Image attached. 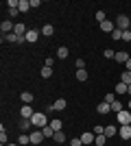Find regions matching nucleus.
<instances>
[{
  "label": "nucleus",
  "mask_w": 131,
  "mask_h": 146,
  "mask_svg": "<svg viewBox=\"0 0 131 146\" xmlns=\"http://www.w3.org/2000/svg\"><path fill=\"white\" fill-rule=\"evenodd\" d=\"M33 122V127L35 129H44V127H48V118H46V113H42V111H35L31 118Z\"/></svg>",
  "instance_id": "f257e3e1"
},
{
  "label": "nucleus",
  "mask_w": 131,
  "mask_h": 146,
  "mask_svg": "<svg viewBox=\"0 0 131 146\" xmlns=\"http://www.w3.org/2000/svg\"><path fill=\"white\" fill-rule=\"evenodd\" d=\"M116 29H120V31H129L131 29V20L127 18L125 13H120L118 18H116Z\"/></svg>",
  "instance_id": "f03ea898"
},
{
  "label": "nucleus",
  "mask_w": 131,
  "mask_h": 146,
  "mask_svg": "<svg viewBox=\"0 0 131 146\" xmlns=\"http://www.w3.org/2000/svg\"><path fill=\"white\" fill-rule=\"evenodd\" d=\"M31 144L33 146H37V144H42L44 140H46V137H44V133H42V129H35V131H31Z\"/></svg>",
  "instance_id": "7ed1b4c3"
},
{
  "label": "nucleus",
  "mask_w": 131,
  "mask_h": 146,
  "mask_svg": "<svg viewBox=\"0 0 131 146\" xmlns=\"http://www.w3.org/2000/svg\"><path fill=\"white\" fill-rule=\"evenodd\" d=\"M116 118H118L120 127H122V124H131V111L129 109H122L120 113H116Z\"/></svg>",
  "instance_id": "20e7f679"
},
{
  "label": "nucleus",
  "mask_w": 131,
  "mask_h": 146,
  "mask_svg": "<svg viewBox=\"0 0 131 146\" xmlns=\"http://www.w3.org/2000/svg\"><path fill=\"white\" fill-rule=\"evenodd\" d=\"M118 135L122 137V140H131V124H122V127L118 129Z\"/></svg>",
  "instance_id": "39448f33"
},
{
  "label": "nucleus",
  "mask_w": 131,
  "mask_h": 146,
  "mask_svg": "<svg viewBox=\"0 0 131 146\" xmlns=\"http://www.w3.org/2000/svg\"><path fill=\"white\" fill-rule=\"evenodd\" d=\"M13 29H15V24H13L11 20H5V22L0 24V31H2V35H9V33H13Z\"/></svg>",
  "instance_id": "423d86ee"
},
{
  "label": "nucleus",
  "mask_w": 131,
  "mask_h": 146,
  "mask_svg": "<svg viewBox=\"0 0 131 146\" xmlns=\"http://www.w3.org/2000/svg\"><path fill=\"white\" fill-rule=\"evenodd\" d=\"M33 113H35V111H33V107H31V105H22V109H20V116H22V118L31 120V118H33Z\"/></svg>",
  "instance_id": "0eeeda50"
},
{
  "label": "nucleus",
  "mask_w": 131,
  "mask_h": 146,
  "mask_svg": "<svg viewBox=\"0 0 131 146\" xmlns=\"http://www.w3.org/2000/svg\"><path fill=\"white\" fill-rule=\"evenodd\" d=\"M94 140H96V135H94V131H85V133L81 135V142H83V146H87V144H92Z\"/></svg>",
  "instance_id": "6e6552de"
},
{
  "label": "nucleus",
  "mask_w": 131,
  "mask_h": 146,
  "mask_svg": "<svg viewBox=\"0 0 131 146\" xmlns=\"http://www.w3.org/2000/svg\"><path fill=\"white\" fill-rule=\"evenodd\" d=\"M37 37H39V31H37V29H29V33H26L24 39L33 44V42H37Z\"/></svg>",
  "instance_id": "1a4fd4ad"
},
{
  "label": "nucleus",
  "mask_w": 131,
  "mask_h": 146,
  "mask_svg": "<svg viewBox=\"0 0 131 146\" xmlns=\"http://www.w3.org/2000/svg\"><path fill=\"white\" fill-rule=\"evenodd\" d=\"M2 42H11V44H20V42H26V39H20L15 33H9V35H2Z\"/></svg>",
  "instance_id": "9d476101"
},
{
  "label": "nucleus",
  "mask_w": 131,
  "mask_h": 146,
  "mask_svg": "<svg viewBox=\"0 0 131 146\" xmlns=\"http://www.w3.org/2000/svg\"><path fill=\"white\" fill-rule=\"evenodd\" d=\"M100 31H105V33H114V31H116V24L109 22V20H105V22H100Z\"/></svg>",
  "instance_id": "9b49d317"
},
{
  "label": "nucleus",
  "mask_w": 131,
  "mask_h": 146,
  "mask_svg": "<svg viewBox=\"0 0 131 146\" xmlns=\"http://www.w3.org/2000/svg\"><path fill=\"white\" fill-rule=\"evenodd\" d=\"M103 135L109 140V137H114V135H118V129L114 127V124H109V127H105V133H103Z\"/></svg>",
  "instance_id": "f8f14e48"
},
{
  "label": "nucleus",
  "mask_w": 131,
  "mask_h": 146,
  "mask_svg": "<svg viewBox=\"0 0 131 146\" xmlns=\"http://www.w3.org/2000/svg\"><path fill=\"white\" fill-rule=\"evenodd\" d=\"M66 105H68V103H66V98H57V100H55V103H53V109H59V111H61V109H66Z\"/></svg>",
  "instance_id": "ddd939ff"
},
{
  "label": "nucleus",
  "mask_w": 131,
  "mask_h": 146,
  "mask_svg": "<svg viewBox=\"0 0 131 146\" xmlns=\"http://www.w3.org/2000/svg\"><path fill=\"white\" fill-rule=\"evenodd\" d=\"M18 9H20V13H26L29 9H31V0H20Z\"/></svg>",
  "instance_id": "4468645a"
},
{
  "label": "nucleus",
  "mask_w": 131,
  "mask_h": 146,
  "mask_svg": "<svg viewBox=\"0 0 131 146\" xmlns=\"http://www.w3.org/2000/svg\"><path fill=\"white\" fill-rule=\"evenodd\" d=\"M20 98H22V103H24V105H31L33 103V94H31V92H22Z\"/></svg>",
  "instance_id": "2eb2a0df"
},
{
  "label": "nucleus",
  "mask_w": 131,
  "mask_h": 146,
  "mask_svg": "<svg viewBox=\"0 0 131 146\" xmlns=\"http://www.w3.org/2000/svg\"><path fill=\"white\" fill-rule=\"evenodd\" d=\"M53 33H55V26H53V24H44V26H42V35L50 37Z\"/></svg>",
  "instance_id": "dca6fc26"
},
{
  "label": "nucleus",
  "mask_w": 131,
  "mask_h": 146,
  "mask_svg": "<svg viewBox=\"0 0 131 146\" xmlns=\"http://www.w3.org/2000/svg\"><path fill=\"white\" fill-rule=\"evenodd\" d=\"M33 127V122L31 120H26V118H22V122H20V129H22V133H26L29 129Z\"/></svg>",
  "instance_id": "f3484780"
},
{
  "label": "nucleus",
  "mask_w": 131,
  "mask_h": 146,
  "mask_svg": "<svg viewBox=\"0 0 131 146\" xmlns=\"http://www.w3.org/2000/svg\"><path fill=\"white\" fill-rule=\"evenodd\" d=\"M96 111H98V113H109V111H112V107H109V105H107L105 100H103V103H100L98 107H96Z\"/></svg>",
  "instance_id": "a211bd4d"
},
{
  "label": "nucleus",
  "mask_w": 131,
  "mask_h": 146,
  "mask_svg": "<svg viewBox=\"0 0 131 146\" xmlns=\"http://www.w3.org/2000/svg\"><path fill=\"white\" fill-rule=\"evenodd\" d=\"M48 124H50L53 129H55V133H57V131H61V127H63V122L59 120V118H55V120H50Z\"/></svg>",
  "instance_id": "6ab92c4d"
},
{
  "label": "nucleus",
  "mask_w": 131,
  "mask_h": 146,
  "mask_svg": "<svg viewBox=\"0 0 131 146\" xmlns=\"http://www.w3.org/2000/svg\"><path fill=\"white\" fill-rule=\"evenodd\" d=\"M114 59L118 61V63H127V59H129V55H127V52H122V50H120V52H116V57H114Z\"/></svg>",
  "instance_id": "aec40b11"
},
{
  "label": "nucleus",
  "mask_w": 131,
  "mask_h": 146,
  "mask_svg": "<svg viewBox=\"0 0 131 146\" xmlns=\"http://www.w3.org/2000/svg\"><path fill=\"white\" fill-rule=\"evenodd\" d=\"M120 83L131 85V72H129V70H125V72H122V76H120Z\"/></svg>",
  "instance_id": "412c9836"
},
{
  "label": "nucleus",
  "mask_w": 131,
  "mask_h": 146,
  "mask_svg": "<svg viewBox=\"0 0 131 146\" xmlns=\"http://www.w3.org/2000/svg\"><path fill=\"white\" fill-rule=\"evenodd\" d=\"M42 133H44V137H55V129L48 124V127H44V129H42Z\"/></svg>",
  "instance_id": "4be33fe9"
},
{
  "label": "nucleus",
  "mask_w": 131,
  "mask_h": 146,
  "mask_svg": "<svg viewBox=\"0 0 131 146\" xmlns=\"http://www.w3.org/2000/svg\"><path fill=\"white\" fill-rule=\"evenodd\" d=\"M39 74H42V79H50V76H53V68L44 66V68H42V72H39Z\"/></svg>",
  "instance_id": "5701e85b"
},
{
  "label": "nucleus",
  "mask_w": 131,
  "mask_h": 146,
  "mask_svg": "<svg viewBox=\"0 0 131 146\" xmlns=\"http://www.w3.org/2000/svg\"><path fill=\"white\" fill-rule=\"evenodd\" d=\"M109 107H112V111H114V113H120V111L125 109V107H122V103H120V100H116V103H112V105H109Z\"/></svg>",
  "instance_id": "b1692460"
},
{
  "label": "nucleus",
  "mask_w": 131,
  "mask_h": 146,
  "mask_svg": "<svg viewBox=\"0 0 131 146\" xmlns=\"http://www.w3.org/2000/svg\"><path fill=\"white\" fill-rule=\"evenodd\" d=\"M53 140H55L57 144H63V142H66V133H63V131H57V133H55V137H53Z\"/></svg>",
  "instance_id": "393cba45"
},
{
  "label": "nucleus",
  "mask_w": 131,
  "mask_h": 146,
  "mask_svg": "<svg viewBox=\"0 0 131 146\" xmlns=\"http://www.w3.org/2000/svg\"><path fill=\"white\" fill-rule=\"evenodd\" d=\"M29 144H31V135L22 133V135H20V146H29Z\"/></svg>",
  "instance_id": "a878e982"
},
{
  "label": "nucleus",
  "mask_w": 131,
  "mask_h": 146,
  "mask_svg": "<svg viewBox=\"0 0 131 146\" xmlns=\"http://www.w3.org/2000/svg\"><path fill=\"white\" fill-rule=\"evenodd\" d=\"M57 57H59V59H66V57H68V48H66V46L57 48Z\"/></svg>",
  "instance_id": "bb28decb"
},
{
  "label": "nucleus",
  "mask_w": 131,
  "mask_h": 146,
  "mask_svg": "<svg viewBox=\"0 0 131 146\" xmlns=\"http://www.w3.org/2000/svg\"><path fill=\"white\" fill-rule=\"evenodd\" d=\"M74 76H76V81H87V72L85 70H76Z\"/></svg>",
  "instance_id": "cd10ccee"
},
{
  "label": "nucleus",
  "mask_w": 131,
  "mask_h": 146,
  "mask_svg": "<svg viewBox=\"0 0 131 146\" xmlns=\"http://www.w3.org/2000/svg\"><path fill=\"white\" fill-rule=\"evenodd\" d=\"M105 142H107V137H105V135H96L94 144H96V146H105Z\"/></svg>",
  "instance_id": "c85d7f7f"
},
{
  "label": "nucleus",
  "mask_w": 131,
  "mask_h": 146,
  "mask_svg": "<svg viewBox=\"0 0 131 146\" xmlns=\"http://www.w3.org/2000/svg\"><path fill=\"white\" fill-rule=\"evenodd\" d=\"M116 94H127V85L125 83H118V85H116Z\"/></svg>",
  "instance_id": "c756f323"
},
{
  "label": "nucleus",
  "mask_w": 131,
  "mask_h": 146,
  "mask_svg": "<svg viewBox=\"0 0 131 146\" xmlns=\"http://www.w3.org/2000/svg\"><path fill=\"white\" fill-rule=\"evenodd\" d=\"M105 103H107V105L116 103V94H105Z\"/></svg>",
  "instance_id": "7c9ffc66"
},
{
  "label": "nucleus",
  "mask_w": 131,
  "mask_h": 146,
  "mask_svg": "<svg viewBox=\"0 0 131 146\" xmlns=\"http://www.w3.org/2000/svg\"><path fill=\"white\" fill-rule=\"evenodd\" d=\"M92 131H94V135H103V133H105V127H100V124H96V127H94Z\"/></svg>",
  "instance_id": "2f4dec72"
},
{
  "label": "nucleus",
  "mask_w": 131,
  "mask_h": 146,
  "mask_svg": "<svg viewBox=\"0 0 131 146\" xmlns=\"http://www.w3.org/2000/svg\"><path fill=\"white\" fill-rule=\"evenodd\" d=\"M105 11H96V22H105Z\"/></svg>",
  "instance_id": "473e14b6"
},
{
  "label": "nucleus",
  "mask_w": 131,
  "mask_h": 146,
  "mask_svg": "<svg viewBox=\"0 0 131 146\" xmlns=\"http://www.w3.org/2000/svg\"><path fill=\"white\" fill-rule=\"evenodd\" d=\"M122 42H131V29L129 31H122Z\"/></svg>",
  "instance_id": "72a5a7b5"
},
{
  "label": "nucleus",
  "mask_w": 131,
  "mask_h": 146,
  "mask_svg": "<svg viewBox=\"0 0 131 146\" xmlns=\"http://www.w3.org/2000/svg\"><path fill=\"white\" fill-rule=\"evenodd\" d=\"M18 5H20V0H9V2H7L9 9H18Z\"/></svg>",
  "instance_id": "f704fd0d"
},
{
  "label": "nucleus",
  "mask_w": 131,
  "mask_h": 146,
  "mask_svg": "<svg viewBox=\"0 0 131 146\" xmlns=\"http://www.w3.org/2000/svg\"><path fill=\"white\" fill-rule=\"evenodd\" d=\"M112 37H114V39H122V31H120V29H116V31L112 33Z\"/></svg>",
  "instance_id": "c9c22d12"
},
{
  "label": "nucleus",
  "mask_w": 131,
  "mask_h": 146,
  "mask_svg": "<svg viewBox=\"0 0 131 146\" xmlns=\"http://www.w3.org/2000/svg\"><path fill=\"white\" fill-rule=\"evenodd\" d=\"M70 146H83L81 137H72V142H70Z\"/></svg>",
  "instance_id": "e433bc0d"
},
{
  "label": "nucleus",
  "mask_w": 131,
  "mask_h": 146,
  "mask_svg": "<svg viewBox=\"0 0 131 146\" xmlns=\"http://www.w3.org/2000/svg\"><path fill=\"white\" fill-rule=\"evenodd\" d=\"M103 55H105L107 59H114V57H116V52H114V50H109V48H107L105 52H103Z\"/></svg>",
  "instance_id": "4c0bfd02"
},
{
  "label": "nucleus",
  "mask_w": 131,
  "mask_h": 146,
  "mask_svg": "<svg viewBox=\"0 0 131 146\" xmlns=\"http://www.w3.org/2000/svg\"><path fill=\"white\" fill-rule=\"evenodd\" d=\"M76 68H79V70H85V59H76Z\"/></svg>",
  "instance_id": "58836bf2"
},
{
  "label": "nucleus",
  "mask_w": 131,
  "mask_h": 146,
  "mask_svg": "<svg viewBox=\"0 0 131 146\" xmlns=\"http://www.w3.org/2000/svg\"><path fill=\"white\" fill-rule=\"evenodd\" d=\"M53 63H55V59H53V57H46V61H44V66L53 68Z\"/></svg>",
  "instance_id": "ea45409f"
},
{
  "label": "nucleus",
  "mask_w": 131,
  "mask_h": 146,
  "mask_svg": "<svg viewBox=\"0 0 131 146\" xmlns=\"http://www.w3.org/2000/svg\"><path fill=\"white\" fill-rule=\"evenodd\" d=\"M0 142H2V146L7 144V133H5V129H2V131H0Z\"/></svg>",
  "instance_id": "a19ab883"
},
{
  "label": "nucleus",
  "mask_w": 131,
  "mask_h": 146,
  "mask_svg": "<svg viewBox=\"0 0 131 146\" xmlns=\"http://www.w3.org/2000/svg\"><path fill=\"white\" fill-rule=\"evenodd\" d=\"M18 13H20V9H9V15H11V18H13V15H18Z\"/></svg>",
  "instance_id": "79ce46f5"
},
{
  "label": "nucleus",
  "mask_w": 131,
  "mask_h": 146,
  "mask_svg": "<svg viewBox=\"0 0 131 146\" xmlns=\"http://www.w3.org/2000/svg\"><path fill=\"white\" fill-rule=\"evenodd\" d=\"M127 70H129V72H131V57H129V59H127Z\"/></svg>",
  "instance_id": "37998d69"
},
{
  "label": "nucleus",
  "mask_w": 131,
  "mask_h": 146,
  "mask_svg": "<svg viewBox=\"0 0 131 146\" xmlns=\"http://www.w3.org/2000/svg\"><path fill=\"white\" fill-rule=\"evenodd\" d=\"M127 94H129V96H131V85H127Z\"/></svg>",
  "instance_id": "c03bdc74"
},
{
  "label": "nucleus",
  "mask_w": 131,
  "mask_h": 146,
  "mask_svg": "<svg viewBox=\"0 0 131 146\" xmlns=\"http://www.w3.org/2000/svg\"><path fill=\"white\" fill-rule=\"evenodd\" d=\"M127 109H129V111H131V100H129V105H127Z\"/></svg>",
  "instance_id": "a18cd8bd"
},
{
  "label": "nucleus",
  "mask_w": 131,
  "mask_h": 146,
  "mask_svg": "<svg viewBox=\"0 0 131 146\" xmlns=\"http://www.w3.org/2000/svg\"><path fill=\"white\" fill-rule=\"evenodd\" d=\"M5 146H20V144H5Z\"/></svg>",
  "instance_id": "49530a36"
},
{
  "label": "nucleus",
  "mask_w": 131,
  "mask_h": 146,
  "mask_svg": "<svg viewBox=\"0 0 131 146\" xmlns=\"http://www.w3.org/2000/svg\"><path fill=\"white\" fill-rule=\"evenodd\" d=\"M29 146H33V144H29Z\"/></svg>",
  "instance_id": "de8ad7c7"
}]
</instances>
